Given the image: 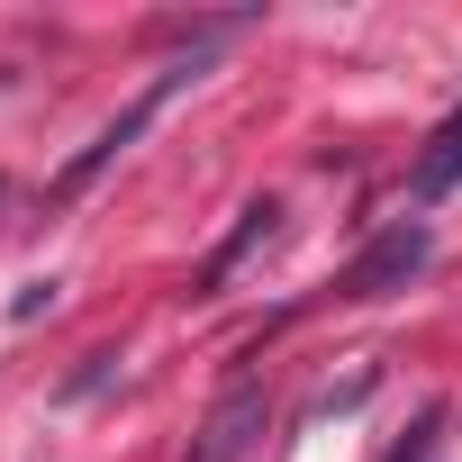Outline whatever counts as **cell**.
<instances>
[{"instance_id":"7","label":"cell","mask_w":462,"mask_h":462,"mask_svg":"<svg viewBox=\"0 0 462 462\" xmlns=\"http://www.w3.org/2000/svg\"><path fill=\"white\" fill-rule=\"evenodd\" d=\"M37 309H55V282H28V291L10 300V318H37Z\"/></svg>"},{"instance_id":"8","label":"cell","mask_w":462,"mask_h":462,"mask_svg":"<svg viewBox=\"0 0 462 462\" xmlns=\"http://www.w3.org/2000/svg\"><path fill=\"white\" fill-rule=\"evenodd\" d=\"M0 208H10V181H0Z\"/></svg>"},{"instance_id":"5","label":"cell","mask_w":462,"mask_h":462,"mask_svg":"<svg viewBox=\"0 0 462 462\" xmlns=\"http://www.w3.org/2000/svg\"><path fill=\"white\" fill-rule=\"evenodd\" d=\"M453 181H462V109L426 136V154H417V172H408V199H417V208H435Z\"/></svg>"},{"instance_id":"2","label":"cell","mask_w":462,"mask_h":462,"mask_svg":"<svg viewBox=\"0 0 462 462\" xmlns=\"http://www.w3.org/2000/svg\"><path fill=\"white\" fill-rule=\"evenodd\" d=\"M426 254H435V226H426V217H390L381 236L345 263V300H390L399 282L426 273Z\"/></svg>"},{"instance_id":"6","label":"cell","mask_w":462,"mask_h":462,"mask_svg":"<svg viewBox=\"0 0 462 462\" xmlns=\"http://www.w3.org/2000/svg\"><path fill=\"white\" fill-rule=\"evenodd\" d=\"M435 453H444V408H426V417H417V435H408L390 462H435Z\"/></svg>"},{"instance_id":"4","label":"cell","mask_w":462,"mask_h":462,"mask_svg":"<svg viewBox=\"0 0 462 462\" xmlns=\"http://www.w3.org/2000/svg\"><path fill=\"white\" fill-rule=\"evenodd\" d=\"M273 236H282V208H273V199H254V208L236 217V236H226V245H217V254L199 263V282H190V300H217L226 282H236V263H245L254 245H273Z\"/></svg>"},{"instance_id":"3","label":"cell","mask_w":462,"mask_h":462,"mask_svg":"<svg viewBox=\"0 0 462 462\" xmlns=\"http://www.w3.org/2000/svg\"><path fill=\"white\" fill-rule=\"evenodd\" d=\"M254 444H263V381H226L208 426L190 435V462H254Z\"/></svg>"},{"instance_id":"1","label":"cell","mask_w":462,"mask_h":462,"mask_svg":"<svg viewBox=\"0 0 462 462\" xmlns=\"http://www.w3.org/2000/svg\"><path fill=\"white\" fill-rule=\"evenodd\" d=\"M208 55H217V46H190V55H172V64H163V73H154V82H145V91H136V100H127V109H118V118H109V127H100V136H91V145L64 163V172H55V199L91 190V181H100V172H109V163H118V154H127V145H136V136H145L163 109H172V91H190V82L208 73Z\"/></svg>"}]
</instances>
